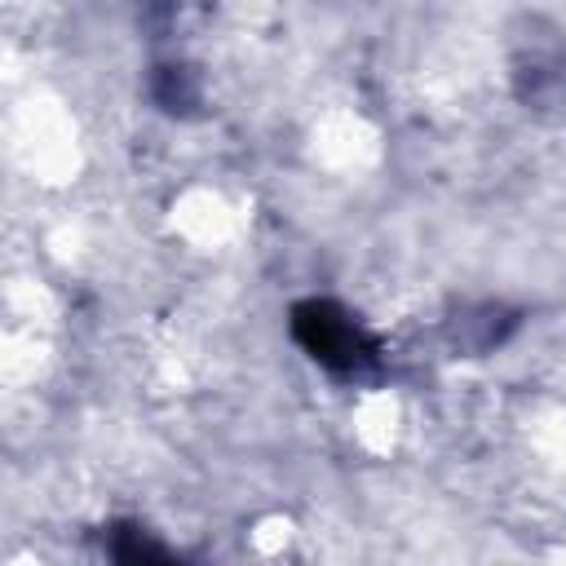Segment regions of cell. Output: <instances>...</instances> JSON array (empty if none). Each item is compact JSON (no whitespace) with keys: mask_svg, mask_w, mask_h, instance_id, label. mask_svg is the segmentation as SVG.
Returning <instances> with one entry per match:
<instances>
[{"mask_svg":"<svg viewBox=\"0 0 566 566\" xmlns=\"http://www.w3.org/2000/svg\"><path fill=\"white\" fill-rule=\"evenodd\" d=\"M292 332H296V340H301L323 367H332V371H358V367L371 358V349H367L363 332L354 327V318H345V314H340L336 305H327V301L301 305V310L292 314Z\"/></svg>","mask_w":566,"mask_h":566,"instance_id":"1","label":"cell"}]
</instances>
